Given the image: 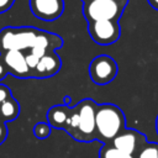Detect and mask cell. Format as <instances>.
Instances as JSON below:
<instances>
[{
  "instance_id": "cell-8",
  "label": "cell",
  "mask_w": 158,
  "mask_h": 158,
  "mask_svg": "<svg viewBox=\"0 0 158 158\" xmlns=\"http://www.w3.org/2000/svg\"><path fill=\"white\" fill-rule=\"evenodd\" d=\"M0 57L7 69V73L20 79L32 78L31 70L26 62L25 53L22 51H16V49L6 51L4 53H0Z\"/></svg>"
},
{
  "instance_id": "cell-4",
  "label": "cell",
  "mask_w": 158,
  "mask_h": 158,
  "mask_svg": "<svg viewBox=\"0 0 158 158\" xmlns=\"http://www.w3.org/2000/svg\"><path fill=\"white\" fill-rule=\"evenodd\" d=\"M127 0H90L84 2L83 14L89 22L101 20L118 21Z\"/></svg>"
},
{
  "instance_id": "cell-12",
  "label": "cell",
  "mask_w": 158,
  "mask_h": 158,
  "mask_svg": "<svg viewBox=\"0 0 158 158\" xmlns=\"http://www.w3.org/2000/svg\"><path fill=\"white\" fill-rule=\"evenodd\" d=\"M70 109L68 105L63 104V105H56L52 106L48 111H47V121L51 125L52 128H60L64 130L67 121L69 118L70 115Z\"/></svg>"
},
{
  "instance_id": "cell-6",
  "label": "cell",
  "mask_w": 158,
  "mask_h": 158,
  "mask_svg": "<svg viewBox=\"0 0 158 158\" xmlns=\"http://www.w3.org/2000/svg\"><path fill=\"white\" fill-rule=\"evenodd\" d=\"M88 32L91 40L101 46L115 43L121 36V27L116 20H101L88 23Z\"/></svg>"
},
{
  "instance_id": "cell-17",
  "label": "cell",
  "mask_w": 158,
  "mask_h": 158,
  "mask_svg": "<svg viewBox=\"0 0 158 158\" xmlns=\"http://www.w3.org/2000/svg\"><path fill=\"white\" fill-rule=\"evenodd\" d=\"M25 57H26V62H27V65H28V68H30V70H31V75H32V70L36 68V65H37V63H38V60H40V58L38 57H36L35 54H32V53H26L25 54Z\"/></svg>"
},
{
  "instance_id": "cell-25",
  "label": "cell",
  "mask_w": 158,
  "mask_h": 158,
  "mask_svg": "<svg viewBox=\"0 0 158 158\" xmlns=\"http://www.w3.org/2000/svg\"><path fill=\"white\" fill-rule=\"evenodd\" d=\"M86 1H90V0H83V2H86Z\"/></svg>"
},
{
  "instance_id": "cell-21",
  "label": "cell",
  "mask_w": 158,
  "mask_h": 158,
  "mask_svg": "<svg viewBox=\"0 0 158 158\" xmlns=\"http://www.w3.org/2000/svg\"><path fill=\"white\" fill-rule=\"evenodd\" d=\"M6 74H9V73H7V69H6L4 62H2V59H1V57H0V81L6 77Z\"/></svg>"
},
{
  "instance_id": "cell-20",
  "label": "cell",
  "mask_w": 158,
  "mask_h": 158,
  "mask_svg": "<svg viewBox=\"0 0 158 158\" xmlns=\"http://www.w3.org/2000/svg\"><path fill=\"white\" fill-rule=\"evenodd\" d=\"M14 1H15V0H0V14L7 11V10L12 6Z\"/></svg>"
},
{
  "instance_id": "cell-10",
  "label": "cell",
  "mask_w": 158,
  "mask_h": 158,
  "mask_svg": "<svg viewBox=\"0 0 158 158\" xmlns=\"http://www.w3.org/2000/svg\"><path fill=\"white\" fill-rule=\"evenodd\" d=\"M62 46H63V38L60 36L52 33V32L40 30L37 33V37L35 40V43H33L32 48L30 49V53L41 58L47 52L56 51L57 48H60Z\"/></svg>"
},
{
  "instance_id": "cell-24",
  "label": "cell",
  "mask_w": 158,
  "mask_h": 158,
  "mask_svg": "<svg viewBox=\"0 0 158 158\" xmlns=\"http://www.w3.org/2000/svg\"><path fill=\"white\" fill-rule=\"evenodd\" d=\"M70 102V98L69 96H65V105H68Z\"/></svg>"
},
{
  "instance_id": "cell-16",
  "label": "cell",
  "mask_w": 158,
  "mask_h": 158,
  "mask_svg": "<svg viewBox=\"0 0 158 158\" xmlns=\"http://www.w3.org/2000/svg\"><path fill=\"white\" fill-rule=\"evenodd\" d=\"M138 158H158V144L157 143H148L147 146L142 147Z\"/></svg>"
},
{
  "instance_id": "cell-23",
  "label": "cell",
  "mask_w": 158,
  "mask_h": 158,
  "mask_svg": "<svg viewBox=\"0 0 158 158\" xmlns=\"http://www.w3.org/2000/svg\"><path fill=\"white\" fill-rule=\"evenodd\" d=\"M156 131H157V135H158V116L156 118Z\"/></svg>"
},
{
  "instance_id": "cell-2",
  "label": "cell",
  "mask_w": 158,
  "mask_h": 158,
  "mask_svg": "<svg viewBox=\"0 0 158 158\" xmlns=\"http://www.w3.org/2000/svg\"><path fill=\"white\" fill-rule=\"evenodd\" d=\"M98 139L104 142L112 141L126 128L125 114L114 104H100L95 114Z\"/></svg>"
},
{
  "instance_id": "cell-9",
  "label": "cell",
  "mask_w": 158,
  "mask_h": 158,
  "mask_svg": "<svg viewBox=\"0 0 158 158\" xmlns=\"http://www.w3.org/2000/svg\"><path fill=\"white\" fill-rule=\"evenodd\" d=\"M142 142H144V136L142 133L133 128H125L112 139V147L126 154L133 156Z\"/></svg>"
},
{
  "instance_id": "cell-19",
  "label": "cell",
  "mask_w": 158,
  "mask_h": 158,
  "mask_svg": "<svg viewBox=\"0 0 158 158\" xmlns=\"http://www.w3.org/2000/svg\"><path fill=\"white\" fill-rule=\"evenodd\" d=\"M7 137V126H6V122L1 121L0 120V144L6 139Z\"/></svg>"
},
{
  "instance_id": "cell-1",
  "label": "cell",
  "mask_w": 158,
  "mask_h": 158,
  "mask_svg": "<svg viewBox=\"0 0 158 158\" xmlns=\"http://www.w3.org/2000/svg\"><path fill=\"white\" fill-rule=\"evenodd\" d=\"M98 104L91 99H84L70 109V115L64 130L77 141L90 142L98 139L96 114Z\"/></svg>"
},
{
  "instance_id": "cell-5",
  "label": "cell",
  "mask_w": 158,
  "mask_h": 158,
  "mask_svg": "<svg viewBox=\"0 0 158 158\" xmlns=\"http://www.w3.org/2000/svg\"><path fill=\"white\" fill-rule=\"evenodd\" d=\"M117 63L107 54H100L95 57L89 64V75L93 83L98 85H105L111 83L117 75Z\"/></svg>"
},
{
  "instance_id": "cell-22",
  "label": "cell",
  "mask_w": 158,
  "mask_h": 158,
  "mask_svg": "<svg viewBox=\"0 0 158 158\" xmlns=\"http://www.w3.org/2000/svg\"><path fill=\"white\" fill-rule=\"evenodd\" d=\"M148 4L154 9V10H158V0H147Z\"/></svg>"
},
{
  "instance_id": "cell-11",
  "label": "cell",
  "mask_w": 158,
  "mask_h": 158,
  "mask_svg": "<svg viewBox=\"0 0 158 158\" xmlns=\"http://www.w3.org/2000/svg\"><path fill=\"white\" fill-rule=\"evenodd\" d=\"M60 67H62V60L60 57L56 53V51L47 52L43 57L40 58L36 68L32 70V78L43 79V78L53 77L60 70Z\"/></svg>"
},
{
  "instance_id": "cell-3",
  "label": "cell",
  "mask_w": 158,
  "mask_h": 158,
  "mask_svg": "<svg viewBox=\"0 0 158 158\" xmlns=\"http://www.w3.org/2000/svg\"><path fill=\"white\" fill-rule=\"evenodd\" d=\"M40 30L35 27H4L0 30V53L6 51L31 49Z\"/></svg>"
},
{
  "instance_id": "cell-15",
  "label": "cell",
  "mask_w": 158,
  "mask_h": 158,
  "mask_svg": "<svg viewBox=\"0 0 158 158\" xmlns=\"http://www.w3.org/2000/svg\"><path fill=\"white\" fill-rule=\"evenodd\" d=\"M51 132L52 127L48 122H38L33 126V135L38 139H46L47 137H49Z\"/></svg>"
},
{
  "instance_id": "cell-7",
  "label": "cell",
  "mask_w": 158,
  "mask_h": 158,
  "mask_svg": "<svg viewBox=\"0 0 158 158\" xmlns=\"http://www.w3.org/2000/svg\"><path fill=\"white\" fill-rule=\"evenodd\" d=\"M30 9L37 19L54 21L64 11V0H30Z\"/></svg>"
},
{
  "instance_id": "cell-13",
  "label": "cell",
  "mask_w": 158,
  "mask_h": 158,
  "mask_svg": "<svg viewBox=\"0 0 158 158\" xmlns=\"http://www.w3.org/2000/svg\"><path fill=\"white\" fill-rule=\"evenodd\" d=\"M20 115V105L16 99L10 98L9 100L0 104V120L4 122L14 121Z\"/></svg>"
},
{
  "instance_id": "cell-18",
  "label": "cell",
  "mask_w": 158,
  "mask_h": 158,
  "mask_svg": "<svg viewBox=\"0 0 158 158\" xmlns=\"http://www.w3.org/2000/svg\"><path fill=\"white\" fill-rule=\"evenodd\" d=\"M10 98H12V95H11V91H10L9 86L0 83V104L9 100Z\"/></svg>"
},
{
  "instance_id": "cell-14",
  "label": "cell",
  "mask_w": 158,
  "mask_h": 158,
  "mask_svg": "<svg viewBox=\"0 0 158 158\" xmlns=\"http://www.w3.org/2000/svg\"><path fill=\"white\" fill-rule=\"evenodd\" d=\"M100 158H133V156L126 154L114 147L104 146L100 151Z\"/></svg>"
}]
</instances>
